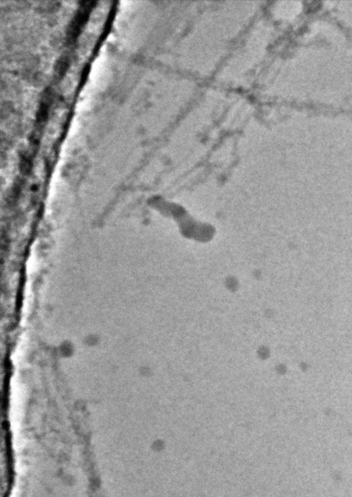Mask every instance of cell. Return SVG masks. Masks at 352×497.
Returning a JSON list of instances; mask_svg holds the SVG:
<instances>
[{"instance_id": "1", "label": "cell", "mask_w": 352, "mask_h": 497, "mask_svg": "<svg viewBox=\"0 0 352 497\" xmlns=\"http://www.w3.org/2000/svg\"><path fill=\"white\" fill-rule=\"evenodd\" d=\"M88 11H89V7H83L78 12V14L76 15V17L74 19V22L72 24V28H71V30L69 31V34L71 35V38L76 37V36L78 35V33L80 32V30H81L82 26L84 25V23L86 22V20L88 18Z\"/></svg>"}]
</instances>
